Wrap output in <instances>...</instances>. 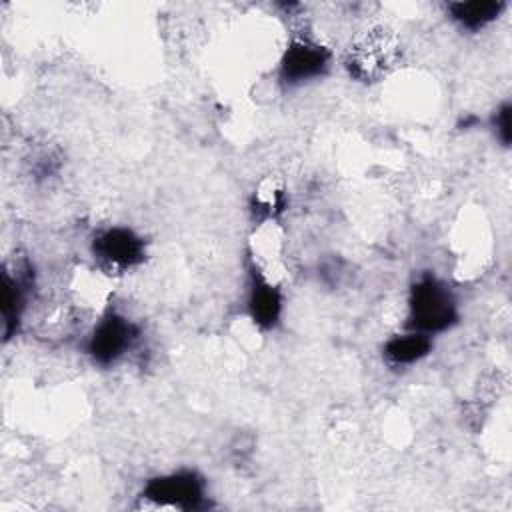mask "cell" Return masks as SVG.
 <instances>
[{
    "mask_svg": "<svg viewBox=\"0 0 512 512\" xmlns=\"http://www.w3.org/2000/svg\"><path fill=\"white\" fill-rule=\"evenodd\" d=\"M458 318L452 292L432 274L420 276L410 288L408 328L428 336L448 330Z\"/></svg>",
    "mask_w": 512,
    "mask_h": 512,
    "instance_id": "6da1fadb",
    "label": "cell"
},
{
    "mask_svg": "<svg viewBox=\"0 0 512 512\" xmlns=\"http://www.w3.org/2000/svg\"><path fill=\"white\" fill-rule=\"evenodd\" d=\"M140 500L146 508L200 510L206 506V482L192 470H178L148 480Z\"/></svg>",
    "mask_w": 512,
    "mask_h": 512,
    "instance_id": "7a4b0ae2",
    "label": "cell"
},
{
    "mask_svg": "<svg viewBox=\"0 0 512 512\" xmlns=\"http://www.w3.org/2000/svg\"><path fill=\"white\" fill-rule=\"evenodd\" d=\"M398 60V48L386 30L376 28L366 32L348 48L346 68L350 76L362 82H376L384 78Z\"/></svg>",
    "mask_w": 512,
    "mask_h": 512,
    "instance_id": "3957f363",
    "label": "cell"
},
{
    "mask_svg": "<svg viewBox=\"0 0 512 512\" xmlns=\"http://www.w3.org/2000/svg\"><path fill=\"white\" fill-rule=\"evenodd\" d=\"M136 338L138 328L132 320L118 312H108L96 322L88 338V354L94 362L108 366L120 360L132 348Z\"/></svg>",
    "mask_w": 512,
    "mask_h": 512,
    "instance_id": "277c9868",
    "label": "cell"
},
{
    "mask_svg": "<svg viewBox=\"0 0 512 512\" xmlns=\"http://www.w3.org/2000/svg\"><path fill=\"white\" fill-rule=\"evenodd\" d=\"M330 58V50L320 42L308 36L292 38L280 60V80L288 86L314 80L328 70Z\"/></svg>",
    "mask_w": 512,
    "mask_h": 512,
    "instance_id": "5b68a950",
    "label": "cell"
},
{
    "mask_svg": "<svg viewBox=\"0 0 512 512\" xmlns=\"http://www.w3.org/2000/svg\"><path fill=\"white\" fill-rule=\"evenodd\" d=\"M94 256L112 270H128L146 256L142 236L124 226H112L96 234L92 242Z\"/></svg>",
    "mask_w": 512,
    "mask_h": 512,
    "instance_id": "8992f818",
    "label": "cell"
},
{
    "mask_svg": "<svg viewBox=\"0 0 512 512\" xmlns=\"http://www.w3.org/2000/svg\"><path fill=\"white\" fill-rule=\"evenodd\" d=\"M248 312L252 320L262 328H272L280 320L282 312V294L278 288L254 268L252 286L248 294Z\"/></svg>",
    "mask_w": 512,
    "mask_h": 512,
    "instance_id": "52a82bcc",
    "label": "cell"
},
{
    "mask_svg": "<svg viewBox=\"0 0 512 512\" xmlns=\"http://www.w3.org/2000/svg\"><path fill=\"white\" fill-rule=\"evenodd\" d=\"M432 350V336L410 330L392 336L384 346V356L394 366H410L420 362Z\"/></svg>",
    "mask_w": 512,
    "mask_h": 512,
    "instance_id": "ba28073f",
    "label": "cell"
},
{
    "mask_svg": "<svg viewBox=\"0 0 512 512\" xmlns=\"http://www.w3.org/2000/svg\"><path fill=\"white\" fill-rule=\"evenodd\" d=\"M452 18L468 30H480L494 22L504 10L500 0H476V2H454L448 6Z\"/></svg>",
    "mask_w": 512,
    "mask_h": 512,
    "instance_id": "9c48e42d",
    "label": "cell"
},
{
    "mask_svg": "<svg viewBox=\"0 0 512 512\" xmlns=\"http://www.w3.org/2000/svg\"><path fill=\"white\" fill-rule=\"evenodd\" d=\"M282 206H284V192L280 188L268 186V188L256 192L254 212H258L262 220L274 218L282 210Z\"/></svg>",
    "mask_w": 512,
    "mask_h": 512,
    "instance_id": "30bf717a",
    "label": "cell"
},
{
    "mask_svg": "<svg viewBox=\"0 0 512 512\" xmlns=\"http://www.w3.org/2000/svg\"><path fill=\"white\" fill-rule=\"evenodd\" d=\"M492 124H494L496 138H498L504 146H508V142H510V104H508V102L502 104V106L496 110V114H494V118H492Z\"/></svg>",
    "mask_w": 512,
    "mask_h": 512,
    "instance_id": "8fae6325",
    "label": "cell"
}]
</instances>
